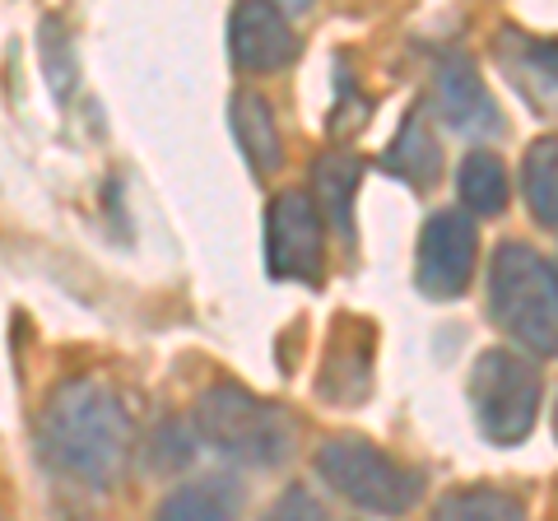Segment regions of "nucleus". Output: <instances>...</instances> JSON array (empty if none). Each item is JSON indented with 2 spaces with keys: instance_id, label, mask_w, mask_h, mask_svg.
<instances>
[{
  "instance_id": "f257e3e1",
  "label": "nucleus",
  "mask_w": 558,
  "mask_h": 521,
  "mask_svg": "<svg viewBox=\"0 0 558 521\" xmlns=\"http://www.w3.org/2000/svg\"><path fill=\"white\" fill-rule=\"evenodd\" d=\"M43 457L84 484H112L131 457V410L98 377H75L51 391L43 410Z\"/></svg>"
},
{
  "instance_id": "f03ea898",
  "label": "nucleus",
  "mask_w": 558,
  "mask_h": 521,
  "mask_svg": "<svg viewBox=\"0 0 558 521\" xmlns=\"http://www.w3.org/2000/svg\"><path fill=\"white\" fill-rule=\"evenodd\" d=\"M191 420H196L205 447H215L219 457L242 465H279L299 447L293 414L275 401H260L247 387H233V381H215L196 401Z\"/></svg>"
},
{
  "instance_id": "7ed1b4c3",
  "label": "nucleus",
  "mask_w": 558,
  "mask_h": 521,
  "mask_svg": "<svg viewBox=\"0 0 558 521\" xmlns=\"http://www.w3.org/2000/svg\"><path fill=\"white\" fill-rule=\"evenodd\" d=\"M488 303L494 322L521 350L549 359L558 350V275L554 260L531 242H502L488 266Z\"/></svg>"
},
{
  "instance_id": "20e7f679",
  "label": "nucleus",
  "mask_w": 558,
  "mask_h": 521,
  "mask_svg": "<svg viewBox=\"0 0 558 521\" xmlns=\"http://www.w3.org/2000/svg\"><path fill=\"white\" fill-rule=\"evenodd\" d=\"M317 475L354 508L381 517H405L428 489V475L418 465L396 461L391 451H381L359 433H336L317 447Z\"/></svg>"
},
{
  "instance_id": "39448f33",
  "label": "nucleus",
  "mask_w": 558,
  "mask_h": 521,
  "mask_svg": "<svg viewBox=\"0 0 558 521\" xmlns=\"http://www.w3.org/2000/svg\"><path fill=\"white\" fill-rule=\"evenodd\" d=\"M539 401H545V381L531 359L512 350H484L470 368V410L488 443L512 447L531 438L539 420Z\"/></svg>"
},
{
  "instance_id": "423d86ee",
  "label": "nucleus",
  "mask_w": 558,
  "mask_h": 521,
  "mask_svg": "<svg viewBox=\"0 0 558 521\" xmlns=\"http://www.w3.org/2000/svg\"><path fill=\"white\" fill-rule=\"evenodd\" d=\"M266 260L275 280H322L326 233L307 191H279L266 210Z\"/></svg>"
},
{
  "instance_id": "0eeeda50",
  "label": "nucleus",
  "mask_w": 558,
  "mask_h": 521,
  "mask_svg": "<svg viewBox=\"0 0 558 521\" xmlns=\"http://www.w3.org/2000/svg\"><path fill=\"white\" fill-rule=\"evenodd\" d=\"M480 233L465 210H438L418 233V289L438 303L461 299L475 275Z\"/></svg>"
},
{
  "instance_id": "6e6552de",
  "label": "nucleus",
  "mask_w": 558,
  "mask_h": 521,
  "mask_svg": "<svg viewBox=\"0 0 558 521\" xmlns=\"http://www.w3.org/2000/svg\"><path fill=\"white\" fill-rule=\"evenodd\" d=\"M368 387H373V326L359 317H340L330 326L317 391L336 405H354L368 396Z\"/></svg>"
},
{
  "instance_id": "1a4fd4ad",
  "label": "nucleus",
  "mask_w": 558,
  "mask_h": 521,
  "mask_svg": "<svg viewBox=\"0 0 558 521\" xmlns=\"http://www.w3.org/2000/svg\"><path fill=\"white\" fill-rule=\"evenodd\" d=\"M229 43H233V61L242 71H279L299 57V33H293L289 14L266 0H252V5L233 10L229 24Z\"/></svg>"
},
{
  "instance_id": "9d476101",
  "label": "nucleus",
  "mask_w": 558,
  "mask_h": 521,
  "mask_svg": "<svg viewBox=\"0 0 558 521\" xmlns=\"http://www.w3.org/2000/svg\"><path fill=\"white\" fill-rule=\"evenodd\" d=\"M438 112L461 135H494L502 126L494 94L484 89L475 61H465V57H447L438 65Z\"/></svg>"
},
{
  "instance_id": "9b49d317",
  "label": "nucleus",
  "mask_w": 558,
  "mask_h": 521,
  "mask_svg": "<svg viewBox=\"0 0 558 521\" xmlns=\"http://www.w3.org/2000/svg\"><path fill=\"white\" fill-rule=\"evenodd\" d=\"M233 135L242 145V159H247L256 172H275L284 163V135H279V121L270 98L260 94H238L233 98Z\"/></svg>"
},
{
  "instance_id": "f8f14e48",
  "label": "nucleus",
  "mask_w": 558,
  "mask_h": 521,
  "mask_svg": "<svg viewBox=\"0 0 558 521\" xmlns=\"http://www.w3.org/2000/svg\"><path fill=\"white\" fill-rule=\"evenodd\" d=\"M238 508H242V494L229 480H196L172 489L159 502L154 521H238Z\"/></svg>"
},
{
  "instance_id": "ddd939ff",
  "label": "nucleus",
  "mask_w": 558,
  "mask_h": 521,
  "mask_svg": "<svg viewBox=\"0 0 558 521\" xmlns=\"http://www.w3.org/2000/svg\"><path fill=\"white\" fill-rule=\"evenodd\" d=\"M363 178V163L354 154H326V159L312 168V182H317V215H330L336 223V233L354 238V215H349V205H354V186Z\"/></svg>"
},
{
  "instance_id": "4468645a",
  "label": "nucleus",
  "mask_w": 558,
  "mask_h": 521,
  "mask_svg": "<svg viewBox=\"0 0 558 521\" xmlns=\"http://www.w3.org/2000/svg\"><path fill=\"white\" fill-rule=\"evenodd\" d=\"M457 191L465 201L470 215H502L508 210V168H502L498 154L488 149H475L465 154V163L457 168Z\"/></svg>"
},
{
  "instance_id": "2eb2a0df",
  "label": "nucleus",
  "mask_w": 558,
  "mask_h": 521,
  "mask_svg": "<svg viewBox=\"0 0 558 521\" xmlns=\"http://www.w3.org/2000/svg\"><path fill=\"white\" fill-rule=\"evenodd\" d=\"M433 521H531V517H526V502H521L517 494L475 484V489L442 494L438 508H433Z\"/></svg>"
},
{
  "instance_id": "dca6fc26",
  "label": "nucleus",
  "mask_w": 558,
  "mask_h": 521,
  "mask_svg": "<svg viewBox=\"0 0 558 521\" xmlns=\"http://www.w3.org/2000/svg\"><path fill=\"white\" fill-rule=\"evenodd\" d=\"M521 186H526V205L539 219V229H554L558 223V145H554V135H545V141H535L526 149Z\"/></svg>"
},
{
  "instance_id": "f3484780",
  "label": "nucleus",
  "mask_w": 558,
  "mask_h": 521,
  "mask_svg": "<svg viewBox=\"0 0 558 521\" xmlns=\"http://www.w3.org/2000/svg\"><path fill=\"white\" fill-rule=\"evenodd\" d=\"M438 145H433V135L424 131V121H418V112L405 121V131H400V141L387 149V168L396 172V178H405L414 186H424L438 178Z\"/></svg>"
},
{
  "instance_id": "a211bd4d",
  "label": "nucleus",
  "mask_w": 558,
  "mask_h": 521,
  "mask_svg": "<svg viewBox=\"0 0 558 521\" xmlns=\"http://www.w3.org/2000/svg\"><path fill=\"white\" fill-rule=\"evenodd\" d=\"M266 521H326V512H322V502L303 489V484H293V489L266 512Z\"/></svg>"
}]
</instances>
